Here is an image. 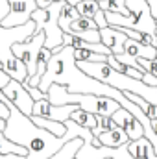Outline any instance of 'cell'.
<instances>
[{
	"mask_svg": "<svg viewBox=\"0 0 157 159\" xmlns=\"http://www.w3.org/2000/svg\"><path fill=\"white\" fill-rule=\"evenodd\" d=\"M72 52H74V48L65 44L59 52L52 54V57H50V61L46 65V70H44L39 85H37L41 91L46 93L52 83H57V85H65L69 93L96 94V96L111 98V100L118 102L120 107H124V109H128L131 113L137 104L131 102V100H128L122 91H118L115 87H109V85H105V83H102L98 80L87 76L76 65Z\"/></svg>",
	"mask_w": 157,
	"mask_h": 159,
	"instance_id": "6da1fadb",
	"label": "cell"
},
{
	"mask_svg": "<svg viewBox=\"0 0 157 159\" xmlns=\"http://www.w3.org/2000/svg\"><path fill=\"white\" fill-rule=\"evenodd\" d=\"M9 106V117L6 120V128H4V135L13 141L19 146H24L28 150V156L24 159H48L52 157L56 152H59V148L76 137H83L89 129L81 128L72 120H65L67 126V133L63 137H56L50 131L43 129L39 126H35L30 117H26L24 113H20L11 102Z\"/></svg>",
	"mask_w": 157,
	"mask_h": 159,
	"instance_id": "7a4b0ae2",
	"label": "cell"
},
{
	"mask_svg": "<svg viewBox=\"0 0 157 159\" xmlns=\"http://www.w3.org/2000/svg\"><path fill=\"white\" fill-rule=\"evenodd\" d=\"M79 69L91 76V78L98 80L109 87H115L122 93H133V94H139L142 96L148 104L157 106V87L152 85H146L142 80H135L131 76H126L122 72L115 70L113 67H109L105 61H100V63H92V61H76Z\"/></svg>",
	"mask_w": 157,
	"mask_h": 159,
	"instance_id": "3957f363",
	"label": "cell"
},
{
	"mask_svg": "<svg viewBox=\"0 0 157 159\" xmlns=\"http://www.w3.org/2000/svg\"><path fill=\"white\" fill-rule=\"evenodd\" d=\"M34 34H35V22L32 19L26 24L13 26V28L0 26V65H2V70L9 78L17 80L20 83L28 78V70H26L24 63L19 57H15V54L11 52V46L15 43L28 41Z\"/></svg>",
	"mask_w": 157,
	"mask_h": 159,
	"instance_id": "277c9868",
	"label": "cell"
},
{
	"mask_svg": "<svg viewBox=\"0 0 157 159\" xmlns=\"http://www.w3.org/2000/svg\"><path fill=\"white\" fill-rule=\"evenodd\" d=\"M48 102L54 106H65V104H76L79 109H85L92 115H104L111 117L118 107V102L105 98V96H96V94H79V93H69L65 85L52 83L46 91Z\"/></svg>",
	"mask_w": 157,
	"mask_h": 159,
	"instance_id": "5b68a950",
	"label": "cell"
},
{
	"mask_svg": "<svg viewBox=\"0 0 157 159\" xmlns=\"http://www.w3.org/2000/svg\"><path fill=\"white\" fill-rule=\"evenodd\" d=\"M128 15H120L113 11H104L107 26L113 28H129L141 34H148L155 37V19L150 13V6L146 0H126Z\"/></svg>",
	"mask_w": 157,
	"mask_h": 159,
	"instance_id": "8992f818",
	"label": "cell"
},
{
	"mask_svg": "<svg viewBox=\"0 0 157 159\" xmlns=\"http://www.w3.org/2000/svg\"><path fill=\"white\" fill-rule=\"evenodd\" d=\"M65 0L52 2L46 7H37L32 13V20L35 22V32L44 34V48L52 50V54L59 52L63 44V30L59 28V13L63 7Z\"/></svg>",
	"mask_w": 157,
	"mask_h": 159,
	"instance_id": "52a82bcc",
	"label": "cell"
},
{
	"mask_svg": "<svg viewBox=\"0 0 157 159\" xmlns=\"http://www.w3.org/2000/svg\"><path fill=\"white\" fill-rule=\"evenodd\" d=\"M81 139H83V144L79 146L74 159H133L128 152V143L115 146V148H109V146H104V144L94 146L92 144L94 135L91 133V129Z\"/></svg>",
	"mask_w": 157,
	"mask_h": 159,
	"instance_id": "ba28073f",
	"label": "cell"
},
{
	"mask_svg": "<svg viewBox=\"0 0 157 159\" xmlns=\"http://www.w3.org/2000/svg\"><path fill=\"white\" fill-rule=\"evenodd\" d=\"M44 46V34L43 32H35L32 37L24 43H15L11 46V52L15 54V57H19L26 70H28V78H32L35 74L37 69V57H39V50Z\"/></svg>",
	"mask_w": 157,
	"mask_h": 159,
	"instance_id": "9c48e42d",
	"label": "cell"
},
{
	"mask_svg": "<svg viewBox=\"0 0 157 159\" xmlns=\"http://www.w3.org/2000/svg\"><path fill=\"white\" fill-rule=\"evenodd\" d=\"M7 4H9V11L0 22V26H4V28L26 24L30 20L32 13L37 9L35 0H7Z\"/></svg>",
	"mask_w": 157,
	"mask_h": 159,
	"instance_id": "30bf717a",
	"label": "cell"
},
{
	"mask_svg": "<svg viewBox=\"0 0 157 159\" xmlns=\"http://www.w3.org/2000/svg\"><path fill=\"white\" fill-rule=\"evenodd\" d=\"M2 93H4V96L20 111V113H24L26 117H30L32 115V107H34V100H32V96H30V93L26 91V87L20 83V81H17V80H9L2 89H0Z\"/></svg>",
	"mask_w": 157,
	"mask_h": 159,
	"instance_id": "8fae6325",
	"label": "cell"
},
{
	"mask_svg": "<svg viewBox=\"0 0 157 159\" xmlns=\"http://www.w3.org/2000/svg\"><path fill=\"white\" fill-rule=\"evenodd\" d=\"M79 109L76 104H65V106H54L48 102V98H43L34 102V107H32V115L35 117H43V119H50V120H57V122H63L69 120L70 113Z\"/></svg>",
	"mask_w": 157,
	"mask_h": 159,
	"instance_id": "7c38bea8",
	"label": "cell"
},
{
	"mask_svg": "<svg viewBox=\"0 0 157 159\" xmlns=\"http://www.w3.org/2000/svg\"><path fill=\"white\" fill-rule=\"evenodd\" d=\"M115 122H117L118 126L126 131V135H128V139L129 141H137V139H141V137H144V129H142V124L139 122V120L135 119L128 109H124V107H118L117 111L111 115Z\"/></svg>",
	"mask_w": 157,
	"mask_h": 159,
	"instance_id": "4fadbf2b",
	"label": "cell"
},
{
	"mask_svg": "<svg viewBox=\"0 0 157 159\" xmlns=\"http://www.w3.org/2000/svg\"><path fill=\"white\" fill-rule=\"evenodd\" d=\"M128 39V35L124 32H120L118 28L113 26H105V28H100V41L111 50L113 56H118L124 52V43Z\"/></svg>",
	"mask_w": 157,
	"mask_h": 159,
	"instance_id": "5bb4252c",
	"label": "cell"
},
{
	"mask_svg": "<svg viewBox=\"0 0 157 159\" xmlns=\"http://www.w3.org/2000/svg\"><path fill=\"white\" fill-rule=\"evenodd\" d=\"M128 152L133 159H157L155 150L146 137H141L137 141H128Z\"/></svg>",
	"mask_w": 157,
	"mask_h": 159,
	"instance_id": "9a60e30c",
	"label": "cell"
},
{
	"mask_svg": "<svg viewBox=\"0 0 157 159\" xmlns=\"http://www.w3.org/2000/svg\"><path fill=\"white\" fill-rule=\"evenodd\" d=\"M124 54L129 56V57H155V46L152 44H144L141 41H135V39H126L124 43Z\"/></svg>",
	"mask_w": 157,
	"mask_h": 159,
	"instance_id": "2e32d148",
	"label": "cell"
},
{
	"mask_svg": "<svg viewBox=\"0 0 157 159\" xmlns=\"http://www.w3.org/2000/svg\"><path fill=\"white\" fill-rule=\"evenodd\" d=\"M104 146H109V148H115V146H120V144H126L129 139H128V135H126V131L118 126L115 129H109V131H104V133H100L98 137H96Z\"/></svg>",
	"mask_w": 157,
	"mask_h": 159,
	"instance_id": "e0dca14e",
	"label": "cell"
},
{
	"mask_svg": "<svg viewBox=\"0 0 157 159\" xmlns=\"http://www.w3.org/2000/svg\"><path fill=\"white\" fill-rule=\"evenodd\" d=\"M30 120H32L35 126H39V128H43V129L50 131V133L56 135V137H63V135L67 133V126H65L63 122L50 120V119H43V117H35V115H30Z\"/></svg>",
	"mask_w": 157,
	"mask_h": 159,
	"instance_id": "ac0fdd59",
	"label": "cell"
},
{
	"mask_svg": "<svg viewBox=\"0 0 157 159\" xmlns=\"http://www.w3.org/2000/svg\"><path fill=\"white\" fill-rule=\"evenodd\" d=\"M69 119L72 120V122H76L78 126H81V128L91 129V131L96 128V115H92V113H89V111H85V109H76V111H72Z\"/></svg>",
	"mask_w": 157,
	"mask_h": 159,
	"instance_id": "d6986e66",
	"label": "cell"
},
{
	"mask_svg": "<svg viewBox=\"0 0 157 159\" xmlns=\"http://www.w3.org/2000/svg\"><path fill=\"white\" fill-rule=\"evenodd\" d=\"M91 30H98L96 22H94L92 19H87V17H78L76 20L70 22V26H69V30H67L65 34L79 35V34H83V32H91Z\"/></svg>",
	"mask_w": 157,
	"mask_h": 159,
	"instance_id": "ffe728a7",
	"label": "cell"
},
{
	"mask_svg": "<svg viewBox=\"0 0 157 159\" xmlns=\"http://www.w3.org/2000/svg\"><path fill=\"white\" fill-rule=\"evenodd\" d=\"M79 17L78 9H76V6H70V4H63V7H61V13H59V28L63 30V34L69 30V26H70V22L72 20H76Z\"/></svg>",
	"mask_w": 157,
	"mask_h": 159,
	"instance_id": "44dd1931",
	"label": "cell"
},
{
	"mask_svg": "<svg viewBox=\"0 0 157 159\" xmlns=\"http://www.w3.org/2000/svg\"><path fill=\"white\" fill-rule=\"evenodd\" d=\"M0 154H15V156L26 157V156H28V150H26L24 146L15 144L13 141H9V139L4 135V131H0Z\"/></svg>",
	"mask_w": 157,
	"mask_h": 159,
	"instance_id": "7402d4cb",
	"label": "cell"
},
{
	"mask_svg": "<svg viewBox=\"0 0 157 159\" xmlns=\"http://www.w3.org/2000/svg\"><path fill=\"white\" fill-rule=\"evenodd\" d=\"M72 56H74V61H92V63L105 61V57H107L104 54H96V52H91V50H85V48H74Z\"/></svg>",
	"mask_w": 157,
	"mask_h": 159,
	"instance_id": "603a6c76",
	"label": "cell"
},
{
	"mask_svg": "<svg viewBox=\"0 0 157 159\" xmlns=\"http://www.w3.org/2000/svg\"><path fill=\"white\" fill-rule=\"evenodd\" d=\"M118 128V124L115 122L113 117H104V115H96V128L91 131L94 137H98L100 133H104V131H109V129H115Z\"/></svg>",
	"mask_w": 157,
	"mask_h": 159,
	"instance_id": "cb8c5ba5",
	"label": "cell"
},
{
	"mask_svg": "<svg viewBox=\"0 0 157 159\" xmlns=\"http://www.w3.org/2000/svg\"><path fill=\"white\" fill-rule=\"evenodd\" d=\"M76 9H78L79 17L92 19L96 15V11L100 9V6H98V0H81L76 4Z\"/></svg>",
	"mask_w": 157,
	"mask_h": 159,
	"instance_id": "d4e9b609",
	"label": "cell"
},
{
	"mask_svg": "<svg viewBox=\"0 0 157 159\" xmlns=\"http://www.w3.org/2000/svg\"><path fill=\"white\" fill-rule=\"evenodd\" d=\"M98 6L104 11H113V13H120V15H128L126 0H98Z\"/></svg>",
	"mask_w": 157,
	"mask_h": 159,
	"instance_id": "484cf974",
	"label": "cell"
},
{
	"mask_svg": "<svg viewBox=\"0 0 157 159\" xmlns=\"http://www.w3.org/2000/svg\"><path fill=\"white\" fill-rule=\"evenodd\" d=\"M26 91L30 93V96H32V100H34V102L43 100V98H48V94H46V93H43L39 87H26Z\"/></svg>",
	"mask_w": 157,
	"mask_h": 159,
	"instance_id": "4316f807",
	"label": "cell"
},
{
	"mask_svg": "<svg viewBox=\"0 0 157 159\" xmlns=\"http://www.w3.org/2000/svg\"><path fill=\"white\" fill-rule=\"evenodd\" d=\"M92 20L96 22L98 30H100V28H105V26H107V20H105V13H104V9H98V11H96V15L92 17Z\"/></svg>",
	"mask_w": 157,
	"mask_h": 159,
	"instance_id": "83f0119b",
	"label": "cell"
},
{
	"mask_svg": "<svg viewBox=\"0 0 157 159\" xmlns=\"http://www.w3.org/2000/svg\"><path fill=\"white\" fill-rule=\"evenodd\" d=\"M7 117H9V106H7V104H4V102L0 100V119L7 120Z\"/></svg>",
	"mask_w": 157,
	"mask_h": 159,
	"instance_id": "f1b7e54d",
	"label": "cell"
},
{
	"mask_svg": "<svg viewBox=\"0 0 157 159\" xmlns=\"http://www.w3.org/2000/svg\"><path fill=\"white\" fill-rule=\"evenodd\" d=\"M7 11H9V4H7V0H0V22H2V19L7 15Z\"/></svg>",
	"mask_w": 157,
	"mask_h": 159,
	"instance_id": "f546056e",
	"label": "cell"
},
{
	"mask_svg": "<svg viewBox=\"0 0 157 159\" xmlns=\"http://www.w3.org/2000/svg\"><path fill=\"white\" fill-rule=\"evenodd\" d=\"M9 80H11V78H9V76H7V74H6V72L0 69V89H2V87H4V85L9 81Z\"/></svg>",
	"mask_w": 157,
	"mask_h": 159,
	"instance_id": "4dcf8cb0",
	"label": "cell"
},
{
	"mask_svg": "<svg viewBox=\"0 0 157 159\" xmlns=\"http://www.w3.org/2000/svg\"><path fill=\"white\" fill-rule=\"evenodd\" d=\"M146 115H148V119H157V106H150Z\"/></svg>",
	"mask_w": 157,
	"mask_h": 159,
	"instance_id": "1f68e13d",
	"label": "cell"
},
{
	"mask_svg": "<svg viewBox=\"0 0 157 159\" xmlns=\"http://www.w3.org/2000/svg\"><path fill=\"white\" fill-rule=\"evenodd\" d=\"M150 124H152V129H154V133L157 135V119H150Z\"/></svg>",
	"mask_w": 157,
	"mask_h": 159,
	"instance_id": "d6a6232c",
	"label": "cell"
},
{
	"mask_svg": "<svg viewBox=\"0 0 157 159\" xmlns=\"http://www.w3.org/2000/svg\"><path fill=\"white\" fill-rule=\"evenodd\" d=\"M155 57H157V43H155Z\"/></svg>",
	"mask_w": 157,
	"mask_h": 159,
	"instance_id": "836d02e7",
	"label": "cell"
}]
</instances>
